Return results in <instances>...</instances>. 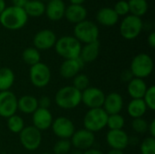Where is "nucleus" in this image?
I'll list each match as a JSON object with an SVG mask.
<instances>
[{"mask_svg": "<svg viewBox=\"0 0 155 154\" xmlns=\"http://www.w3.org/2000/svg\"><path fill=\"white\" fill-rule=\"evenodd\" d=\"M133 78H134V75H133V74L131 73L130 70H126V71H124V72L122 73L121 79H122L123 82H127V83H129Z\"/></svg>", "mask_w": 155, "mask_h": 154, "instance_id": "obj_39", "label": "nucleus"}, {"mask_svg": "<svg viewBox=\"0 0 155 154\" xmlns=\"http://www.w3.org/2000/svg\"><path fill=\"white\" fill-rule=\"evenodd\" d=\"M19 140L25 150L33 152L37 150L42 143V133L33 125L25 126L19 133Z\"/></svg>", "mask_w": 155, "mask_h": 154, "instance_id": "obj_9", "label": "nucleus"}, {"mask_svg": "<svg viewBox=\"0 0 155 154\" xmlns=\"http://www.w3.org/2000/svg\"><path fill=\"white\" fill-rule=\"evenodd\" d=\"M83 154H104V152H101L100 150L91 148V149H89V150H87V151H84V152H83Z\"/></svg>", "mask_w": 155, "mask_h": 154, "instance_id": "obj_43", "label": "nucleus"}, {"mask_svg": "<svg viewBox=\"0 0 155 154\" xmlns=\"http://www.w3.org/2000/svg\"><path fill=\"white\" fill-rule=\"evenodd\" d=\"M17 100L15 94L10 90L0 92V116L7 119L15 114L17 111Z\"/></svg>", "mask_w": 155, "mask_h": 154, "instance_id": "obj_13", "label": "nucleus"}, {"mask_svg": "<svg viewBox=\"0 0 155 154\" xmlns=\"http://www.w3.org/2000/svg\"><path fill=\"white\" fill-rule=\"evenodd\" d=\"M153 67L154 64L153 58L149 54L142 53L133 58L130 65V71L134 77L144 79L153 74Z\"/></svg>", "mask_w": 155, "mask_h": 154, "instance_id": "obj_4", "label": "nucleus"}, {"mask_svg": "<svg viewBox=\"0 0 155 154\" xmlns=\"http://www.w3.org/2000/svg\"><path fill=\"white\" fill-rule=\"evenodd\" d=\"M98 23L104 26H114L118 23L119 16L112 7H103L96 14Z\"/></svg>", "mask_w": 155, "mask_h": 154, "instance_id": "obj_21", "label": "nucleus"}, {"mask_svg": "<svg viewBox=\"0 0 155 154\" xmlns=\"http://www.w3.org/2000/svg\"><path fill=\"white\" fill-rule=\"evenodd\" d=\"M84 63L80 59V57L67 59L62 63L59 68V74L64 79H73L78 74H80L84 68Z\"/></svg>", "mask_w": 155, "mask_h": 154, "instance_id": "obj_16", "label": "nucleus"}, {"mask_svg": "<svg viewBox=\"0 0 155 154\" xmlns=\"http://www.w3.org/2000/svg\"><path fill=\"white\" fill-rule=\"evenodd\" d=\"M143 100L147 106V109L153 111L155 109V86L151 85L147 88Z\"/></svg>", "mask_w": 155, "mask_h": 154, "instance_id": "obj_34", "label": "nucleus"}, {"mask_svg": "<svg viewBox=\"0 0 155 154\" xmlns=\"http://www.w3.org/2000/svg\"><path fill=\"white\" fill-rule=\"evenodd\" d=\"M51 127L55 136H57L59 139L69 140L75 132L74 123L69 118L64 116L57 117L54 119Z\"/></svg>", "mask_w": 155, "mask_h": 154, "instance_id": "obj_11", "label": "nucleus"}, {"mask_svg": "<svg viewBox=\"0 0 155 154\" xmlns=\"http://www.w3.org/2000/svg\"><path fill=\"white\" fill-rule=\"evenodd\" d=\"M72 144L69 140L60 139L58 140L53 147L54 154H68L71 151Z\"/></svg>", "mask_w": 155, "mask_h": 154, "instance_id": "obj_33", "label": "nucleus"}, {"mask_svg": "<svg viewBox=\"0 0 155 154\" xmlns=\"http://www.w3.org/2000/svg\"><path fill=\"white\" fill-rule=\"evenodd\" d=\"M65 4L63 0H48L45 5L46 16L51 21H59L64 16Z\"/></svg>", "mask_w": 155, "mask_h": 154, "instance_id": "obj_19", "label": "nucleus"}, {"mask_svg": "<svg viewBox=\"0 0 155 154\" xmlns=\"http://www.w3.org/2000/svg\"><path fill=\"white\" fill-rule=\"evenodd\" d=\"M31 84L37 88H44L51 81V70L49 66L42 62L32 65L29 69Z\"/></svg>", "mask_w": 155, "mask_h": 154, "instance_id": "obj_8", "label": "nucleus"}, {"mask_svg": "<svg viewBox=\"0 0 155 154\" xmlns=\"http://www.w3.org/2000/svg\"><path fill=\"white\" fill-rule=\"evenodd\" d=\"M114 10L118 15V16H121V15L126 16L130 13L128 1H125V0H120V1H118L115 4V5H114Z\"/></svg>", "mask_w": 155, "mask_h": 154, "instance_id": "obj_37", "label": "nucleus"}, {"mask_svg": "<svg viewBox=\"0 0 155 154\" xmlns=\"http://www.w3.org/2000/svg\"><path fill=\"white\" fill-rule=\"evenodd\" d=\"M32 121L33 126L42 132L49 129L52 126L54 118L48 109H43L38 107L37 110L33 113Z\"/></svg>", "mask_w": 155, "mask_h": 154, "instance_id": "obj_17", "label": "nucleus"}, {"mask_svg": "<svg viewBox=\"0 0 155 154\" xmlns=\"http://www.w3.org/2000/svg\"><path fill=\"white\" fill-rule=\"evenodd\" d=\"M23 61L28 65L32 66L38 64L41 60L40 52L35 47H27L22 53Z\"/></svg>", "mask_w": 155, "mask_h": 154, "instance_id": "obj_29", "label": "nucleus"}, {"mask_svg": "<svg viewBox=\"0 0 155 154\" xmlns=\"http://www.w3.org/2000/svg\"><path fill=\"white\" fill-rule=\"evenodd\" d=\"M73 86L82 93L90 86V79L84 74H78L73 78Z\"/></svg>", "mask_w": 155, "mask_h": 154, "instance_id": "obj_32", "label": "nucleus"}, {"mask_svg": "<svg viewBox=\"0 0 155 154\" xmlns=\"http://www.w3.org/2000/svg\"><path fill=\"white\" fill-rule=\"evenodd\" d=\"M107 119L108 114L103 108L89 109L83 120L84 129L93 133H98L106 127Z\"/></svg>", "mask_w": 155, "mask_h": 154, "instance_id": "obj_5", "label": "nucleus"}, {"mask_svg": "<svg viewBox=\"0 0 155 154\" xmlns=\"http://www.w3.org/2000/svg\"><path fill=\"white\" fill-rule=\"evenodd\" d=\"M148 44L152 47V48H154L155 47V33L154 32H152L149 36H148Z\"/></svg>", "mask_w": 155, "mask_h": 154, "instance_id": "obj_42", "label": "nucleus"}, {"mask_svg": "<svg viewBox=\"0 0 155 154\" xmlns=\"http://www.w3.org/2000/svg\"><path fill=\"white\" fill-rule=\"evenodd\" d=\"M108 115L120 113L124 108V98L119 93H110L105 95L102 107Z\"/></svg>", "mask_w": 155, "mask_h": 154, "instance_id": "obj_18", "label": "nucleus"}, {"mask_svg": "<svg viewBox=\"0 0 155 154\" xmlns=\"http://www.w3.org/2000/svg\"><path fill=\"white\" fill-rule=\"evenodd\" d=\"M99 53H100V43L99 41H95L82 46L79 57L84 64L92 63L97 59Z\"/></svg>", "mask_w": 155, "mask_h": 154, "instance_id": "obj_22", "label": "nucleus"}, {"mask_svg": "<svg viewBox=\"0 0 155 154\" xmlns=\"http://www.w3.org/2000/svg\"><path fill=\"white\" fill-rule=\"evenodd\" d=\"M124 123L125 121L122 114H111L108 115L106 126L109 128V130H123Z\"/></svg>", "mask_w": 155, "mask_h": 154, "instance_id": "obj_31", "label": "nucleus"}, {"mask_svg": "<svg viewBox=\"0 0 155 154\" xmlns=\"http://www.w3.org/2000/svg\"><path fill=\"white\" fill-rule=\"evenodd\" d=\"M51 105V100L48 96H43L38 100V107L43 109H49Z\"/></svg>", "mask_w": 155, "mask_h": 154, "instance_id": "obj_38", "label": "nucleus"}, {"mask_svg": "<svg viewBox=\"0 0 155 154\" xmlns=\"http://www.w3.org/2000/svg\"><path fill=\"white\" fill-rule=\"evenodd\" d=\"M27 2H28V0H12L14 6L21 7V8H24Z\"/></svg>", "mask_w": 155, "mask_h": 154, "instance_id": "obj_40", "label": "nucleus"}, {"mask_svg": "<svg viewBox=\"0 0 155 154\" xmlns=\"http://www.w3.org/2000/svg\"><path fill=\"white\" fill-rule=\"evenodd\" d=\"M42 154H53V153H49V152H44V153Z\"/></svg>", "mask_w": 155, "mask_h": 154, "instance_id": "obj_48", "label": "nucleus"}, {"mask_svg": "<svg viewBox=\"0 0 155 154\" xmlns=\"http://www.w3.org/2000/svg\"><path fill=\"white\" fill-rule=\"evenodd\" d=\"M142 154H155V138L149 136L145 138L140 146Z\"/></svg>", "mask_w": 155, "mask_h": 154, "instance_id": "obj_35", "label": "nucleus"}, {"mask_svg": "<svg viewBox=\"0 0 155 154\" xmlns=\"http://www.w3.org/2000/svg\"><path fill=\"white\" fill-rule=\"evenodd\" d=\"M107 154H124V151H120V150H111L110 152H108Z\"/></svg>", "mask_w": 155, "mask_h": 154, "instance_id": "obj_45", "label": "nucleus"}, {"mask_svg": "<svg viewBox=\"0 0 155 154\" xmlns=\"http://www.w3.org/2000/svg\"><path fill=\"white\" fill-rule=\"evenodd\" d=\"M128 5L131 15L138 17L144 15L148 11L147 0H129Z\"/></svg>", "mask_w": 155, "mask_h": 154, "instance_id": "obj_28", "label": "nucleus"}, {"mask_svg": "<svg viewBox=\"0 0 155 154\" xmlns=\"http://www.w3.org/2000/svg\"><path fill=\"white\" fill-rule=\"evenodd\" d=\"M28 21V15L24 8L14 5L5 7L0 14V24L8 30H19Z\"/></svg>", "mask_w": 155, "mask_h": 154, "instance_id": "obj_1", "label": "nucleus"}, {"mask_svg": "<svg viewBox=\"0 0 155 154\" xmlns=\"http://www.w3.org/2000/svg\"><path fill=\"white\" fill-rule=\"evenodd\" d=\"M41 1H42V2H44V1H45V0H41Z\"/></svg>", "mask_w": 155, "mask_h": 154, "instance_id": "obj_49", "label": "nucleus"}, {"mask_svg": "<svg viewBox=\"0 0 155 154\" xmlns=\"http://www.w3.org/2000/svg\"><path fill=\"white\" fill-rule=\"evenodd\" d=\"M38 108V99L30 94H25L17 100V110L25 114H33Z\"/></svg>", "mask_w": 155, "mask_h": 154, "instance_id": "obj_24", "label": "nucleus"}, {"mask_svg": "<svg viewBox=\"0 0 155 154\" xmlns=\"http://www.w3.org/2000/svg\"><path fill=\"white\" fill-rule=\"evenodd\" d=\"M24 9L28 16L38 17L45 14V4L41 0H28Z\"/></svg>", "mask_w": 155, "mask_h": 154, "instance_id": "obj_26", "label": "nucleus"}, {"mask_svg": "<svg viewBox=\"0 0 155 154\" xmlns=\"http://www.w3.org/2000/svg\"><path fill=\"white\" fill-rule=\"evenodd\" d=\"M70 142L72 146H74L76 150H80L82 152L87 151L94 144L95 136L92 132H89L86 129H81L74 132Z\"/></svg>", "mask_w": 155, "mask_h": 154, "instance_id": "obj_12", "label": "nucleus"}, {"mask_svg": "<svg viewBox=\"0 0 155 154\" xmlns=\"http://www.w3.org/2000/svg\"><path fill=\"white\" fill-rule=\"evenodd\" d=\"M148 86L143 79L134 77L127 85V92L132 99H143Z\"/></svg>", "mask_w": 155, "mask_h": 154, "instance_id": "obj_23", "label": "nucleus"}, {"mask_svg": "<svg viewBox=\"0 0 155 154\" xmlns=\"http://www.w3.org/2000/svg\"><path fill=\"white\" fill-rule=\"evenodd\" d=\"M147 110V106L143 99H132L127 106V113L133 119L142 118Z\"/></svg>", "mask_w": 155, "mask_h": 154, "instance_id": "obj_25", "label": "nucleus"}, {"mask_svg": "<svg viewBox=\"0 0 155 154\" xmlns=\"http://www.w3.org/2000/svg\"><path fill=\"white\" fill-rule=\"evenodd\" d=\"M54 102L63 110H73L82 103V93L73 85H66L57 91Z\"/></svg>", "mask_w": 155, "mask_h": 154, "instance_id": "obj_2", "label": "nucleus"}, {"mask_svg": "<svg viewBox=\"0 0 155 154\" xmlns=\"http://www.w3.org/2000/svg\"><path fill=\"white\" fill-rule=\"evenodd\" d=\"M65 18L73 24H79L86 20L87 10L83 5H69L65 8Z\"/></svg>", "mask_w": 155, "mask_h": 154, "instance_id": "obj_20", "label": "nucleus"}, {"mask_svg": "<svg viewBox=\"0 0 155 154\" xmlns=\"http://www.w3.org/2000/svg\"><path fill=\"white\" fill-rule=\"evenodd\" d=\"M5 0H0V14L4 11V9L5 8Z\"/></svg>", "mask_w": 155, "mask_h": 154, "instance_id": "obj_46", "label": "nucleus"}, {"mask_svg": "<svg viewBox=\"0 0 155 154\" xmlns=\"http://www.w3.org/2000/svg\"><path fill=\"white\" fill-rule=\"evenodd\" d=\"M105 94L100 88L89 86L82 92V103L89 109L102 108Z\"/></svg>", "mask_w": 155, "mask_h": 154, "instance_id": "obj_10", "label": "nucleus"}, {"mask_svg": "<svg viewBox=\"0 0 155 154\" xmlns=\"http://www.w3.org/2000/svg\"><path fill=\"white\" fill-rule=\"evenodd\" d=\"M149 123L146 122L145 119L142 118H135L132 122V128L137 133H144L148 131Z\"/></svg>", "mask_w": 155, "mask_h": 154, "instance_id": "obj_36", "label": "nucleus"}, {"mask_svg": "<svg viewBox=\"0 0 155 154\" xmlns=\"http://www.w3.org/2000/svg\"><path fill=\"white\" fill-rule=\"evenodd\" d=\"M143 23L141 17L127 15L120 24V34L126 40L135 39L142 32Z\"/></svg>", "mask_w": 155, "mask_h": 154, "instance_id": "obj_7", "label": "nucleus"}, {"mask_svg": "<svg viewBox=\"0 0 155 154\" xmlns=\"http://www.w3.org/2000/svg\"><path fill=\"white\" fill-rule=\"evenodd\" d=\"M55 52L64 60L74 59L80 56L82 44L71 35H64L56 40L54 44Z\"/></svg>", "mask_w": 155, "mask_h": 154, "instance_id": "obj_3", "label": "nucleus"}, {"mask_svg": "<svg viewBox=\"0 0 155 154\" xmlns=\"http://www.w3.org/2000/svg\"><path fill=\"white\" fill-rule=\"evenodd\" d=\"M71 5H83L85 0H69Z\"/></svg>", "mask_w": 155, "mask_h": 154, "instance_id": "obj_44", "label": "nucleus"}, {"mask_svg": "<svg viewBox=\"0 0 155 154\" xmlns=\"http://www.w3.org/2000/svg\"><path fill=\"white\" fill-rule=\"evenodd\" d=\"M107 144L112 150L124 151L130 143V138L124 130H109L106 134Z\"/></svg>", "mask_w": 155, "mask_h": 154, "instance_id": "obj_14", "label": "nucleus"}, {"mask_svg": "<svg viewBox=\"0 0 155 154\" xmlns=\"http://www.w3.org/2000/svg\"><path fill=\"white\" fill-rule=\"evenodd\" d=\"M6 125L8 130L15 134H19L22 132V130L25 127L24 119L17 114H14L9 118H7Z\"/></svg>", "mask_w": 155, "mask_h": 154, "instance_id": "obj_30", "label": "nucleus"}, {"mask_svg": "<svg viewBox=\"0 0 155 154\" xmlns=\"http://www.w3.org/2000/svg\"><path fill=\"white\" fill-rule=\"evenodd\" d=\"M15 83V74L8 67L0 68V92L9 91Z\"/></svg>", "mask_w": 155, "mask_h": 154, "instance_id": "obj_27", "label": "nucleus"}, {"mask_svg": "<svg viewBox=\"0 0 155 154\" xmlns=\"http://www.w3.org/2000/svg\"><path fill=\"white\" fill-rule=\"evenodd\" d=\"M72 154H83V152L80 151V150H75V151L73 152V153Z\"/></svg>", "mask_w": 155, "mask_h": 154, "instance_id": "obj_47", "label": "nucleus"}, {"mask_svg": "<svg viewBox=\"0 0 155 154\" xmlns=\"http://www.w3.org/2000/svg\"><path fill=\"white\" fill-rule=\"evenodd\" d=\"M74 36L81 44H90L98 41L99 28L94 22L84 20L75 25L74 28Z\"/></svg>", "mask_w": 155, "mask_h": 154, "instance_id": "obj_6", "label": "nucleus"}, {"mask_svg": "<svg viewBox=\"0 0 155 154\" xmlns=\"http://www.w3.org/2000/svg\"><path fill=\"white\" fill-rule=\"evenodd\" d=\"M56 35L54 31L50 29H43L35 34L34 36V45L38 51L48 50L54 46L56 43Z\"/></svg>", "mask_w": 155, "mask_h": 154, "instance_id": "obj_15", "label": "nucleus"}, {"mask_svg": "<svg viewBox=\"0 0 155 154\" xmlns=\"http://www.w3.org/2000/svg\"><path fill=\"white\" fill-rule=\"evenodd\" d=\"M148 132L150 133V136L155 138V120H153L148 125Z\"/></svg>", "mask_w": 155, "mask_h": 154, "instance_id": "obj_41", "label": "nucleus"}]
</instances>
